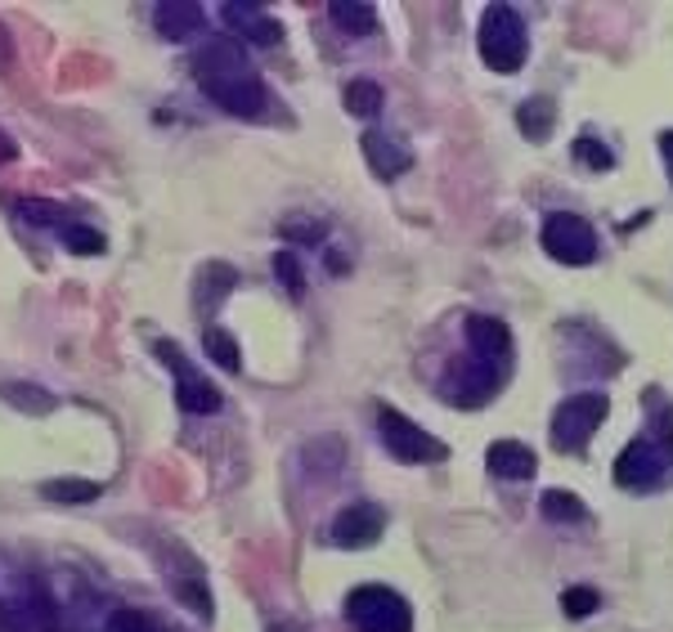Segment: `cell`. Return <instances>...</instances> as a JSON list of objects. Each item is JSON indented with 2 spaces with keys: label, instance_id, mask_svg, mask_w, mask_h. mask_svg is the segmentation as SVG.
Listing matches in <instances>:
<instances>
[{
  "label": "cell",
  "instance_id": "5",
  "mask_svg": "<svg viewBox=\"0 0 673 632\" xmlns=\"http://www.w3.org/2000/svg\"><path fill=\"white\" fill-rule=\"evenodd\" d=\"M539 242H544V252L561 265H593V256H597L593 225L574 211H552L539 229Z\"/></svg>",
  "mask_w": 673,
  "mask_h": 632
},
{
  "label": "cell",
  "instance_id": "31",
  "mask_svg": "<svg viewBox=\"0 0 673 632\" xmlns=\"http://www.w3.org/2000/svg\"><path fill=\"white\" fill-rule=\"evenodd\" d=\"M660 158H664V171H669V188H673V130H660Z\"/></svg>",
  "mask_w": 673,
  "mask_h": 632
},
{
  "label": "cell",
  "instance_id": "30",
  "mask_svg": "<svg viewBox=\"0 0 673 632\" xmlns=\"http://www.w3.org/2000/svg\"><path fill=\"white\" fill-rule=\"evenodd\" d=\"M283 238H293V242H323V225L306 220V216H293V220H283Z\"/></svg>",
  "mask_w": 673,
  "mask_h": 632
},
{
  "label": "cell",
  "instance_id": "4",
  "mask_svg": "<svg viewBox=\"0 0 673 632\" xmlns=\"http://www.w3.org/2000/svg\"><path fill=\"white\" fill-rule=\"evenodd\" d=\"M606 409H611V400L602 391H584V395L561 400L557 413H552V449L557 453H580L593 440V430L606 422Z\"/></svg>",
  "mask_w": 673,
  "mask_h": 632
},
{
  "label": "cell",
  "instance_id": "15",
  "mask_svg": "<svg viewBox=\"0 0 673 632\" xmlns=\"http://www.w3.org/2000/svg\"><path fill=\"white\" fill-rule=\"evenodd\" d=\"M486 467L499 480H531L535 467H539V458H535L531 445H521V440H494L490 453H486Z\"/></svg>",
  "mask_w": 673,
  "mask_h": 632
},
{
  "label": "cell",
  "instance_id": "21",
  "mask_svg": "<svg viewBox=\"0 0 673 632\" xmlns=\"http://www.w3.org/2000/svg\"><path fill=\"white\" fill-rule=\"evenodd\" d=\"M41 498H50V503H68V507H81V503H94L100 498V484L94 480H45L41 484Z\"/></svg>",
  "mask_w": 673,
  "mask_h": 632
},
{
  "label": "cell",
  "instance_id": "1",
  "mask_svg": "<svg viewBox=\"0 0 673 632\" xmlns=\"http://www.w3.org/2000/svg\"><path fill=\"white\" fill-rule=\"evenodd\" d=\"M476 45H480V59H486L490 72H521L525 55H531V36H525V23L512 5H486L480 14V32H476Z\"/></svg>",
  "mask_w": 673,
  "mask_h": 632
},
{
  "label": "cell",
  "instance_id": "20",
  "mask_svg": "<svg viewBox=\"0 0 673 632\" xmlns=\"http://www.w3.org/2000/svg\"><path fill=\"white\" fill-rule=\"evenodd\" d=\"M342 100H346V113L351 117H381V104H387V94H381V85L373 81V77H355L351 85H346V94H342Z\"/></svg>",
  "mask_w": 673,
  "mask_h": 632
},
{
  "label": "cell",
  "instance_id": "32",
  "mask_svg": "<svg viewBox=\"0 0 673 632\" xmlns=\"http://www.w3.org/2000/svg\"><path fill=\"white\" fill-rule=\"evenodd\" d=\"M14 153H19V149H14V139H10L5 130H0V162H14Z\"/></svg>",
  "mask_w": 673,
  "mask_h": 632
},
{
  "label": "cell",
  "instance_id": "2",
  "mask_svg": "<svg viewBox=\"0 0 673 632\" xmlns=\"http://www.w3.org/2000/svg\"><path fill=\"white\" fill-rule=\"evenodd\" d=\"M346 619L360 632H409L413 628V610L400 593L381 588V583H364L346 597Z\"/></svg>",
  "mask_w": 673,
  "mask_h": 632
},
{
  "label": "cell",
  "instance_id": "7",
  "mask_svg": "<svg viewBox=\"0 0 673 632\" xmlns=\"http://www.w3.org/2000/svg\"><path fill=\"white\" fill-rule=\"evenodd\" d=\"M503 377H507L503 368L476 359V355L471 359H454L449 372H445V381H441V395L454 400L458 409H480L503 386Z\"/></svg>",
  "mask_w": 673,
  "mask_h": 632
},
{
  "label": "cell",
  "instance_id": "13",
  "mask_svg": "<svg viewBox=\"0 0 673 632\" xmlns=\"http://www.w3.org/2000/svg\"><path fill=\"white\" fill-rule=\"evenodd\" d=\"M360 149H364V162L373 166L377 180H396V175H404V171L413 166L409 143L396 139V135H387V130H364Z\"/></svg>",
  "mask_w": 673,
  "mask_h": 632
},
{
  "label": "cell",
  "instance_id": "9",
  "mask_svg": "<svg viewBox=\"0 0 673 632\" xmlns=\"http://www.w3.org/2000/svg\"><path fill=\"white\" fill-rule=\"evenodd\" d=\"M381 529H387V512L373 507V503H351V507L336 512L328 539L346 552H360V548H373L381 539Z\"/></svg>",
  "mask_w": 673,
  "mask_h": 632
},
{
  "label": "cell",
  "instance_id": "10",
  "mask_svg": "<svg viewBox=\"0 0 673 632\" xmlns=\"http://www.w3.org/2000/svg\"><path fill=\"white\" fill-rule=\"evenodd\" d=\"M463 328H467V346H471V355L507 372V359H512V332H507V323L494 319V314H467Z\"/></svg>",
  "mask_w": 673,
  "mask_h": 632
},
{
  "label": "cell",
  "instance_id": "3",
  "mask_svg": "<svg viewBox=\"0 0 673 632\" xmlns=\"http://www.w3.org/2000/svg\"><path fill=\"white\" fill-rule=\"evenodd\" d=\"M669 475H673V440H669V430H664V440L642 435V440H634L629 449L619 453V462H615V480L624 484V490H634V494L660 490Z\"/></svg>",
  "mask_w": 673,
  "mask_h": 632
},
{
  "label": "cell",
  "instance_id": "25",
  "mask_svg": "<svg viewBox=\"0 0 673 632\" xmlns=\"http://www.w3.org/2000/svg\"><path fill=\"white\" fill-rule=\"evenodd\" d=\"M64 238V248L77 252V256H94V252H104V233L100 229H90V225H64L59 229Z\"/></svg>",
  "mask_w": 673,
  "mask_h": 632
},
{
  "label": "cell",
  "instance_id": "16",
  "mask_svg": "<svg viewBox=\"0 0 673 632\" xmlns=\"http://www.w3.org/2000/svg\"><path fill=\"white\" fill-rule=\"evenodd\" d=\"M207 14L203 5H194V0H162V5L153 10V27L167 36V41H189L194 32H203Z\"/></svg>",
  "mask_w": 673,
  "mask_h": 632
},
{
  "label": "cell",
  "instance_id": "6",
  "mask_svg": "<svg viewBox=\"0 0 673 632\" xmlns=\"http://www.w3.org/2000/svg\"><path fill=\"white\" fill-rule=\"evenodd\" d=\"M377 430H381V445H387V453H396L400 462H441L449 453L436 435H426L418 422H409L396 409H377Z\"/></svg>",
  "mask_w": 673,
  "mask_h": 632
},
{
  "label": "cell",
  "instance_id": "14",
  "mask_svg": "<svg viewBox=\"0 0 673 632\" xmlns=\"http://www.w3.org/2000/svg\"><path fill=\"white\" fill-rule=\"evenodd\" d=\"M220 19H225V27H233L238 36H243L248 45H278V41H283V23L270 19L261 5H243V0H229V5H220Z\"/></svg>",
  "mask_w": 673,
  "mask_h": 632
},
{
  "label": "cell",
  "instance_id": "23",
  "mask_svg": "<svg viewBox=\"0 0 673 632\" xmlns=\"http://www.w3.org/2000/svg\"><path fill=\"white\" fill-rule=\"evenodd\" d=\"M203 346H207V355H212L225 372H238V368H243V351H238V342H233V336H229L225 328H207Z\"/></svg>",
  "mask_w": 673,
  "mask_h": 632
},
{
  "label": "cell",
  "instance_id": "11",
  "mask_svg": "<svg viewBox=\"0 0 673 632\" xmlns=\"http://www.w3.org/2000/svg\"><path fill=\"white\" fill-rule=\"evenodd\" d=\"M203 90H207L212 104H220L233 117H256V113H265V85H261L256 72L229 77V81H216V85H203Z\"/></svg>",
  "mask_w": 673,
  "mask_h": 632
},
{
  "label": "cell",
  "instance_id": "33",
  "mask_svg": "<svg viewBox=\"0 0 673 632\" xmlns=\"http://www.w3.org/2000/svg\"><path fill=\"white\" fill-rule=\"evenodd\" d=\"M10 64V50H5V27H0V68Z\"/></svg>",
  "mask_w": 673,
  "mask_h": 632
},
{
  "label": "cell",
  "instance_id": "18",
  "mask_svg": "<svg viewBox=\"0 0 673 632\" xmlns=\"http://www.w3.org/2000/svg\"><path fill=\"white\" fill-rule=\"evenodd\" d=\"M0 400H5L10 409H19V413H32V417L55 413V404H59L50 391H41V386H32V381H5L0 386Z\"/></svg>",
  "mask_w": 673,
  "mask_h": 632
},
{
  "label": "cell",
  "instance_id": "22",
  "mask_svg": "<svg viewBox=\"0 0 673 632\" xmlns=\"http://www.w3.org/2000/svg\"><path fill=\"white\" fill-rule=\"evenodd\" d=\"M19 220L36 225V229H64V225H72L59 203H45V198H23L19 203Z\"/></svg>",
  "mask_w": 673,
  "mask_h": 632
},
{
  "label": "cell",
  "instance_id": "8",
  "mask_svg": "<svg viewBox=\"0 0 673 632\" xmlns=\"http://www.w3.org/2000/svg\"><path fill=\"white\" fill-rule=\"evenodd\" d=\"M158 355L171 364V372H175V404L184 409V413H220V391L207 381V377H198L194 368H189V359L180 355V346L175 342H158Z\"/></svg>",
  "mask_w": 673,
  "mask_h": 632
},
{
  "label": "cell",
  "instance_id": "24",
  "mask_svg": "<svg viewBox=\"0 0 673 632\" xmlns=\"http://www.w3.org/2000/svg\"><path fill=\"white\" fill-rule=\"evenodd\" d=\"M539 507H544V516H548V520H557V525H570V520H584V516H589V512H584V503L574 498V494H566V490H548Z\"/></svg>",
  "mask_w": 673,
  "mask_h": 632
},
{
  "label": "cell",
  "instance_id": "26",
  "mask_svg": "<svg viewBox=\"0 0 673 632\" xmlns=\"http://www.w3.org/2000/svg\"><path fill=\"white\" fill-rule=\"evenodd\" d=\"M597 606H602V597H597L593 588H566V593H561L566 619H589V614H597Z\"/></svg>",
  "mask_w": 673,
  "mask_h": 632
},
{
  "label": "cell",
  "instance_id": "12",
  "mask_svg": "<svg viewBox=\"0 0 673 632\" xmlns=\"http://www.w3.org/2000/svg\"><path fill=\"white\" fill-rule=\"evenodd\" d=\"M243 72H252V64H248V50L238 41H212V45H203V55L194 59L198 85H216V81L243 77Z\"/></svg>",
  "mask_w": 673,
  "mask_h": 632
},
{
  "label": "cell",
  "instance_id": "17",
  "mask_svg": "<svg viewBox=\"0 0 673 632\" xmlns=\"http://www.w3.org/2000/svg\"><path fill=\"white\" fill-rule=\"evenodd\" d=\"M516 126L531 143H544L552 135V126H557V104L548 100V94H535V100H525L516 108Z\"/></svg>",
  "mask_w": 673,
  "mask_h": 632
},
{
  "label": "cell",
  "instance_id": "29",
  "mask_svg": "<svg viewBox=\"0 0 673 632\" xmlns=\"http://www.w3.org/2000/svg\"><path fill=\"white\" fill-rule=\"evenodd\" d=\"M274 274H278V283H283L287 291H293V297H301V291H306V278H301V261H297L293 252H278V256H274Z\"/></svg>",
  "mask_w": 673,
  "mask_h": 632
},
{
  "label": "cell",
  "instance_id": "27",
  "mask_svg": "<svg viewBox=\"0 0 673 632\" xmlns=\"http://www.w3.org/2000/svg\"><path fill=\"white\" fill-rule=\"evenodd\" d=\"M574 158H580L584 166H593V171H611V166H615V153L602 149L593 135H580V139H574Z\"/></svg>",
  "mask_w": 673,
  "mask_h": 632
},
{
  "label": "cell",
  "instance_id": "19",
  "mask_svg": "<svg viewBox=\"0 0 673 632\" xmlns=\"http://www.w3.org/2000/svg\"><path fill=\"white\" fill-rule=\"evenodd\" d=\"M328 19L342 27L346 36H368L377 27V10L368 5V0H332L328 5Z\"/></svg>",
  "mask_w": 673,
  "mask_h": 632
},
{
  "label": "cell",
  "instance_id": "28",
  "mask_svg": "<svg viewBox=\"0 0 673 632\" xmlns=\"http://www.w3.org/2000/svg\"><path fill=\"white\" fill-rule=\"evenodd\" d=\"M100 632H158V623L144 610H117V614H109V623Z\"/></svg>",
  "mask_w": 673,
  "mask_h": 632
}]
</instances>
